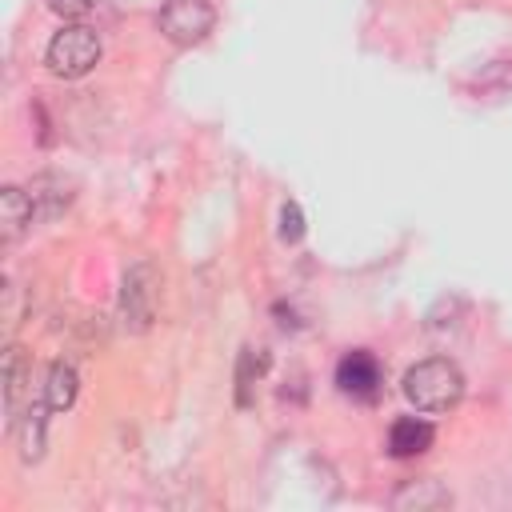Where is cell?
Wrapping results in <instances>:
<instances>
[{
  "mask_svg": "<svg viewBox=\"0 0 512 512\" xmlns=\"http://www.w3.org/2000/svg\"><path fill=\"white\" fill-rule=\"evenodd\" d=\"M44 412H52V408L40 400V404H32V408L24 412V420L12 424V432L20 436V460H24V464H36V460L44 456V432H48V416H44Z\"/></svg>",
  "mask_w": 512,
  "mask_h": 512,
  "instance_id": "cell-10",
  "label": "cell"
},
{
  "mask_svg": "<svg viewBox=\"0 0 512 512\" xmlns=\"http://www.w3.org/2000/svg\"><path fill=\"white\" fill-rule=\"evenodd\" d=\"M76 396H80V376H76V368L64 364V360H56V364L48 368V376H44V404H48L52 412H68V408L76 404Z\"/></svg>",
  "mask_w": 512,
  "mask_h": 512,
  "instance_id": "cell-11",
  "label": "cell"
},
{
  "mask_svg": "<svg viewBox=\"0 0 512 512\" xmlns=\"http://www.w3.org/2000/svg\"><path fill=\"white\" fill-rule=\"evenodd\" d=\"M280 240L284 244H300L304 240V212H300L296 200H284V208H280Z\"/></svg>",
  "mask_w": 512,
  "mask_h": 512,
  "instance_id": "cell-14",
  "label": "cell"
},
{
  "mask_svg": "<svg viewBox=\"0 0 512 512\" xmlns=\"http://www.w3.org/2000/svg\"><path fill=\"white\" fill-rule=\"evenodd\" d=\"M156 20H160V32H164L172 44L192 48V44H200V40L212 32L216 12H212L208 0H164V8H160Z\"/></svg>",
  "mask_w": 512,
  "mask_h": 512,
  "instance_id": "cell-4",
  "label": "cell"
},
{
  "mask_svg": "<svg viewBox=\"0 0 512 512\" xmlns=\"http://www.w3.org/2000/svg\"><path fill=\"white\" fill-rule=\"evenodd\" d=\"M36 220V204L24 188H4L0 192V244L12 248Z\"/></svg>",
  "mask_w": 512,
  "mask_h": 512,
  "instance_id": "cell-6",
  "label": "cell"
},
{
  "mask_svg": "<svg viewBox=\"0 0 512 512\" xmlns=\"http://www.w3.org/2000/svg\"><path fill=\"white\" fill-rule=\"evenodd\" d=\"M28 196H32V204H36V216H40V220L60 216V212L68 208V200H72V192H68V184H64L60 176H36L32 188H28Z\"/></svg>",
  "mask_w": 512,
  "mask_h": 512,
  "instance_id": "cell-12",
  "label": "cell"
},
{
  "mask_svg": "<svg viewBox=\"0 0 512 512\" xmlns=\"http://www.w3.org/2000/svg\"><path fill=\"white\" fill-rule=\"evenodd\" d=\"M264 368H268V352L248 344V348L240 352V360H236V404H240V408L252 404V388H256V380L264 376Z\"/></svg>",
  "mask_w": 512,
  "mask_h": 512,
  "instance_id": "cell-13",
  "label": "cell"
},
{
  "mask_svg": "<svg viewBox=\"0 0 512 512\" xmlns=\"http://www.w3.org/2000/svg\"><path fill=\"white\" fill-rule=\"evenodd\" d=\"M448 504H452V492L440 480H408L392 496V508H400V512H440Z\"/></svg>",
  "mask_w": 512,
  "mask_h": 512,
  "instance_id": "cell-8",
  "label": "cell"
},
{
  "mask_svg": "<svg viewBox=\"0 0 512 512\" xmlns=\"http://www.w3.org/2000/svg\"><path fill=\"white\" fill-rule=\"evenodd\" d=\"M404 396L420 412H448L464 396V372L444 356H428L404 372Z\"/></svg>",
  "mask_w": 512,
  "mask_h": 512,
  "instance_id": "cell-1",
  "label": "cell"
},
{
  "mask_svg": "<svg viewBox=\"0 0 512 512\" xmlns=\"http://www.w3.org/2000/svg\"><path fill=\"white\" fill-rule=\"evenodd\" d=\"M48 8L60 16H84L92 8V0H48Z\"/></svg>",
  "mask_w": 512,
  "mask_h": 512,
  "instance_id": "cell-15",
  "label": "cell"
},
{
  "mask_svg": "<svg viewBox=\"0 0 512 512\" xmlns=\"http://www.w3.org/2000/svg\"><path fill=\"white\" fill-rule=\"evenodd\" d=\"M380 364H376V356L372 352H364V348H352V352H344L340 356V364H336V388L344 392V396H352V400H372L376 392H380Z\"/></svg>",
  "mask_w": 512,
  "mask_h": 512,
  "instance_id": "cell-5",
  "label": "cell"
},
{
  "mask_svg": "<svg viewBox=\"0 0 512 512\" xmlns=\"http://www.w3.org/2000/svg\"><path fill=\"white\" fill-rule=\"evenodd\" d=\"M156 308H160V272L152 268V260L128 264V272L120 280V320H124V328L144 336L156 320Z\"/></svg>",
  "mask_w": 512,
  "mask_h": 512,
  "instance_id": "cell-3",
  "label": "cell"
},
{
  "mask_svg": "<svg viewBox=\"0 0 512 512\" xmlns=\"http://www.w3.org/2000/svg\"><path fill=\"white\" fill-rule=\"evenodd\" d=\"M28 384H32V360L24 356V348L12 344L4 352V412H8V424L16 420V408L28 396Z\"/></svg>",
  "mask_w": 512,
  "mask_h": 512,
  "instance_id": "cell-9",
  "label": "cell"
},
{
  "mask_svg": "<svg viewBox=\"0 0 512 512\" xmlns=\"http://www.w3.org/2000/svg\"><path fill=\"white\" fill-rule=\"evenodd\" d=\"M432 440H436V428H432L424 416H400V420H392V428H388V452H392L396 460H408V456L428 452Z\"/></svg>",
  "mask_w": 512,
  "mask_h": 512,
  "instance_id": "cell-7",
  "label": "cell"
},
{
  "mask_svg": "<svg viewBox=\"0 0 512 512\" xmlns=\"http://www.w3.org/2000/svg\"><path fill=\"white\" fill-rule=\"evenodd\" d=\"M100 60V36L88 28V24H64L52 40H48V52H44V64L52 76L60 80H80L96 68Z\"/></svg>",
  "mask_w": 512,
  "mask_h": 512,
  "instance_id": "cell-2",
  "label": "cell"
}]
</instances>
